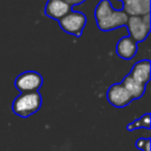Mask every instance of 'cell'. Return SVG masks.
Segmentation results:
<instances>
[{
    "label": "cell",
    "mask_w": 151,
    "mask_h": 151,
    "mask_svg": "<svg viewBox=\"0 0 151 151\" xmlns=\"http://www.w3.org/2000/svg\"><path fill=\"white\" fill-rule=\"evenodd\" d=\"M95 21L103 31H111L126 25L128 16L123 11L113 9L109 0H101L95 7Z\"/></svg>",
    "instance_id": "cell-1"
},
{
    "label": "cell",
    "mask_w": 151,
    "mask_h": 151,
    "mask_svg": "<svg viewBox=\"0 0 151 151\" xmlns=\"http://www.w3.org/2000/svg\"><path fill=\"white\" fill-rule=\"evenodd\" d=\"M42 107V96L35 92L21 93L15 99L12 106L13 112L17 116L22 118H27L32 114L36 113Z\"/></svg>",
    "instance_id": "cell-2"
},
{
    "label": "cell",
    "mask_w": 151,
    "mask_h": 151,
    "mask_svg": "<svg viewBox=\"0 0 151 151\" xmlns=\"http://www.w3.org/2000/svg\"><path fill=\"white\" fill-rule=\"evenodd\" d=\"M126 27L132 37L137 42H143L150 33V15L146 14L144 16H128Z\"/></svg>",
    "instance_id": "cell-3"
},
{
    "label": "cell",
    "mask_w": 151,
    "mask_h": 151,
    "mask_svg": "<svg viewBox=\"0 0 151 151\" xmlns=\"http://www.w3.org/2000/svg\"><path fill=\"white\" fill-rule=\"evenodd\" d=\"M60 28L66 33L73 36H81L87 23V17L80 12L70 11L62 19L59 20Z\"/></svg>",
    "instance_id": "cell-4"
},
{
    "label": "cell",
    "mask_w": 151,
    "mask_h": 151,
    "mask_svg": "<svg viewBox=\"0 0 151 151\" xmlns=\"http://www.w3.org/2000/svg\"><path fill=\"white\" fill-rule=\"evenodd\" d=\"M42 78L38 73L33 70H28L22 73L17 77L15 81V86L21 93L35 92L42 87Z\"/></svg>",
    "instance_id": "cell-5"
},
{
    "label": "cell",
    "mask_w": 151,
    "mask_h": 151,
    "mask_svg": "<svg viewBox=\"0 0 151 151\" xmlns=\"http://www.w3.org/2000/svg\"><path fill=\"white\" fill-rule=\"evenodd\" d=\"M107 99L112 106L116 108H123L128 106L132 101V96L124 88L121 83L113 84L107 91Z\"/></svg>",
    "instance_id": "cell-6"
},
{
    "label": "cell",
    "mask_w": 151,
    "mask_h": 151,
    "mask_svg": "<svg viewBox=\"0 0 151 151\" xmlns=\"http://www.w3.org/2000/svg\"><path fill=\"white\" fill-rule=\"evenodd\" d=\"M71 11V6L65 0H48L45 14L51 19L59 21Z\"/></svg>",
    "instance_id": "cell-7"
},
{
    "label": "cell",
    "mask_w": 151,
    "mask_h": 151,
    "mask_svg": "<svg viewBox=\"0 0 151 151\" xmlns=\"http://www.w3.org/2000/svg\"><path fill=\"white\" fill-rule=\"evenodd\" d=\"M138 52V42L130 36H124L116 45V53L124 60H132Z\"/></svg>",
    "instance_id": "cell-8"
},
{
    "label": "cell",
    "mask_w": 151,
    "mask_h": 151,
    "mask_svg": "<svg viewBox=\"0 0 151 151\" xmlns=\"http://www.w3.org/2000/svg\"><path fill=\"white\" fill-rule=\"evenodd\" d=\"M123 9L127 16H144L150 12V0H122Z\"/></svg>",
    "instance_id": "cell-9"
},
{
    "label": "cell",
    "mask_w": 151,
    "mask_h": 151,
    "mask_svg": "<svg viewBox=\"0 0 151 151\" xmlns=\"http://www.w3.org/2000/svg\"><path fill=\"white\" fill-rule=\"evenodd\" d=\"M150 68L151 63L149 60H142L137 62L132 66L129 76L134 81L146 86L150 81Z\"/></svg>",
    "instance_id": "cell-10"
},
{
    "label": "cell",
    "mask_w": 151,
    "mask_h": 151,
    "mask_svg": "<svg viewBox=\"0 0 151 151\" xmlns=\"http://www.w3.org/2000/svg\"><path fill=\"white\" fill-rule=\"evenodd\" d=\"M121 84L123 85L124 88L129 92V94L132 95L134 99H140V97L144 94L145 89H146V86H145V85L134 81L129 75L126 76L125 78L123 79Z\"/></svg>",
    "instance_id": "cell-11"
},
{
    "label": "cell",
    "mask_w": 151,
    "mask_h": 151,
    "mask_svg": "<svg viewBox=\"0 0 151 151\" xmlns=\"http://www.w3.org/2000/svg\"><path fill=\"white\" fill-rule=\"evenodd\" d=\"M150 128V114H146V115L142 116L140 119L136 120L132 123H130L129 125L127 126L128 130H134L137 129V128Z\"/></svg>",
    "instance_id": "cell-12"
},
{
    "label": "cell",
    "mask_w": 151,
    "mask_h": 151,
    "mask_svg": "<svg viewBox=\"0 0 151 151\" xmlns=\"http://www.w3.org/2000/svg\"><path fill=\"white\" fill-rule=\"evenodd\" d=\"M65 1H66V2L68 3L71 7H73V5H78V4H81V3L85 2L86 0H65Z\"/></svg>",
    "instance_id": "cell-13"
},
{
    "label": "cell",
    "mask_w": 151,
    "mask_h": 151,
    "mask_svg": "<svg viewBox=\"0 0 151 151\" xmlns=\"http://www.w3.org/2000/svg\"><path fill=\"white\" fill-rule=\"evenodd\" d=\"M150 139H147V141H146V143H145V145L143 146V148H142V151H150Z\"/></svg>",
    "instance_id": "cell-14"
}]
</instances>
